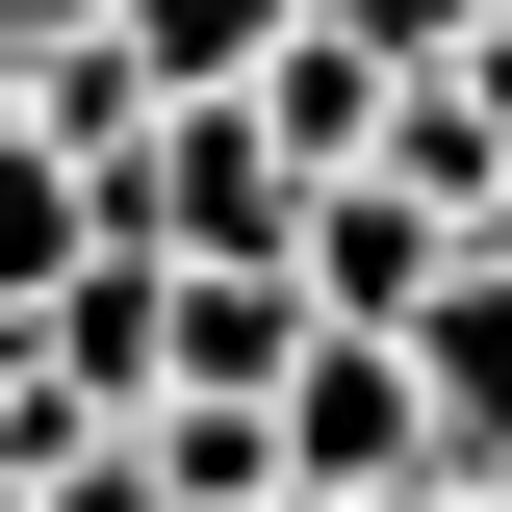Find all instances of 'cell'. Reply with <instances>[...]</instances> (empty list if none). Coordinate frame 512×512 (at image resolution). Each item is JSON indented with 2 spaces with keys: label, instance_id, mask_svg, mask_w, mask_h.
Returning a JSON list of instances; mask_svg holds the SVG:
<instances>
[{
  "label": "cell",
  "instance_id": "obj_6",
  "mask_svg": "<svg viewBox=\"0 0 512 512\" xmlns=\"http://www.w3.org/2000/svg\"><path fill=\"white\" fill-rule=\"evenodd\" d=\"M256 128H282V180H359V154H384V77L333 52V26H282V77H256Z\"/></svg>",
  "mask_w": 512,
  "mask_h": 512
},
{
  "label": "cell",
  "instance_id": "obj_7",
  "mask_svg": "<svg viewBox=\"0 0 512 512\" xmlns=\"http://www.w3.org/2000/svg\"><path fill=\"white\" fill-rule=\"evenodd\" d=\"M0 77H26V154H77V180H103L128 128H154V77H128L103 26H77V52H0Z\"/></svg>",
  "mask_w": 512,
  "mask_h": 512
},
{
  "label": "cell",
  "instance_id": "obj_12",
  "mask_svg": "<svg viewBox=\"0 0 512 512\" xmlns=\"http://www.w3.org/2000/svg\"><path fill=\"white\" fill-rule=\"evenodd\" d=\"M487 512H512V487H487Z\"/></svg>",
  "mask_w": 512,
  "mask_h": 512
},
{
  "label": "cell",
  "instance_id": "obj_11",
  "mask_svg": "<svg viewBox=\"0 0 512 512\" xmlns=\"http://www.w3.org/2000/svg\"><path fill=\"white\" fill-rule=\"evenodd\" d=\"M359 512H461V487H359Z\"/></svg>",
  "mask_w": 512,
  "mask_h": 512
},
{
  "label": "cell",
  "instance_id": "obj_2",
  "mask_svg": "<svg viewBox=\"0 0 512 512\" xmlns=\"http://www.w3.org/2000/svg\"><path fill=\"white\" fill-rule=\"evenodd\" d=\"M282 282H308V333H410V308L461 282V231H436V205H410V180L359 154V180H308V231H282Z\"/></svg>",
  "mask_w": 512,
  "mask_h": 512
},
{
  "label": "cell",
  "instance_id": "obj_4",
  "mask_svg": "<svg viewBox=\"0 0 512 512\" xmlns=\"http://www.w3.org/2000/svg\"><path fill=\"white\" fill-rule=\"evenodd\" d=\"M282 26H308V0H103V52L154 77V103H256V77H282Z\"/></svg>",
  "mask_w": 512,
  "mask_h": 512
},
{
  "label": "cell",
  "instance_id": "obj_8",
  "mask_svg": "<svg viewBox=\"0 0 512 512\" xmlns=\"http://www.w3.org/2000/svg\"><path fill=\"white\" fill-rule=\"evenodd\" d=\"M308 26H333L359 77H461V52H487V0H308Z\"/></svg>",
  "mask_w": 512,
  "mask_h": 512
},
{
  "label": "cell",
  "instance_id": "obj_1",
  "mask_svg": "<svg viewBox=\"0 0 512 512\" xmlns=\"http://www.w3.org/2000/svg\"><path fill=\"white\" fill-rule=\"evenodd\" d=\"M384 359H410V461L487 512V487H512V256H461V282L384 333Z\"/></svg>",
  "mask_w": 512,
  "mask_h": 512
},
{
  "label": "cell",
  "instance_id": "obj_5",
  "mask_svg": "<svg viewBox=\"0 0 512 512\" xmlns=\"http://www.w3.org/2000/svg\"><path fill=\"white\" fill-rule=\"evenodd\" d=\"M77 256H103V180H77V154H26V128H0V333L52 308Z\"/></svg>",
  "mask_w": 512,
  "mask_h": 512
},
{
  "label": "cell",
  "instance_id": "obj_9",
  "mask_svg": "<svg viewBox=\"0 0 512 512\" xmlns=\"http://www.w3.org/2000/svg\"><path fill=\"white\" fill-rule=\"evenodd\" d=\"M77 26H103V0H0V52H77Z\"/></svg>",
  "mask_w": 512,
  "mask_h": 512
},
{
  "label": "cell",
  "instance_id": "obj_10",
  "mask_svg": "<svg viewBox=\"0 0 512 512\" xmlns=\"http://www.w3.org/2000/svg\"><path fill=\"white\" fill-rule=\"evenodd\" d=\"M461 256H512V180H487V231H461Z\"/></svg>",
  "mask_w": 512,
  "mask_h": 512
},
{
  "label": "cell",
  "instance_id": "obj_3",
  "mask_svg": "<svg viewBox=\"0 0 512 512\" xmlns=\"http://www.w3.org/2000/svg\"><path fill=\"white\" fill-rule=\"evenodd\" d=\"M359 487H436V461H410V359H384V333H308V384H282V512H359Z\"/></svg>",
  "mask_w": 512,
  "mask_h": 512
}]
</instances>
